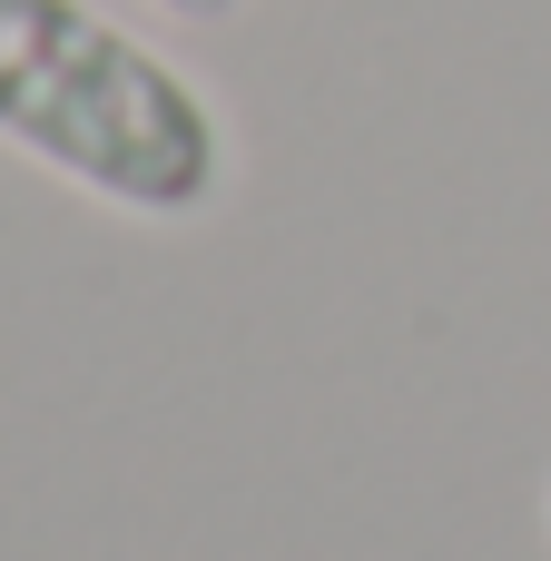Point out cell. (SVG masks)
Returning <instances> with one entry per match:
<instances>
[{
  "label": "cell",
  "instance_id": "1",
  "mask_svg": "<svg viewBox=\"0 0 551 561\" xmlns=\"http://www.w3.org/2000/svg\"><path fill=\"white\" fill-rule=\"evenodd\" d=\"M0 148L138 227H187L237 178L217 89L99 0H0Z\"/></svg>",
  "mask_w": 551,
  "mask_h": 561
},
{
  "label": "cell",
  "instance_id": "2",
  "mask_svg": "<svg viewBox=\"0 0 551 561\" xmlns=\"http://www.w3.org/2000/svg\"><path fill=\"white\" fill-rule=\"evenodd\" d=\"M158 20H187V30H217V20H237L246 0H148Z\"/></svg>",
  "mask_w": 551,
  "mask_h": 561
},
{
  "label": "cell",
  "instance_id": "3",
  "mask_svg": "<svg viewBox=\"0 0 551 561\" xmlns=\"http://www.w3.org/2000/svg\"><path fill=\"white\" fill-rule=\"evenodd\" d=\"M542 523H551V493H542Z\"/></svg>",
  "mask_w": 551,
  "mask_h": 561
}]
</instances>
